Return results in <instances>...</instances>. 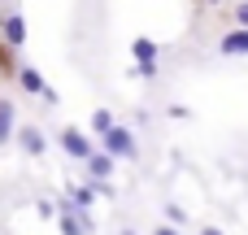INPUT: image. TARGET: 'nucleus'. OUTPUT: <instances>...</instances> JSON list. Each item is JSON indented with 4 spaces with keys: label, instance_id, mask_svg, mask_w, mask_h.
<instances>
[{
    "label": "nucleus",
    "instance_id": "1",
    "mask_svg": "<svg viewBox=\"0 0 248 235\" xmlns=\"http://www.w3.org/2000/svg\"><path fill=\"white\" fill-rule=\"evenodd\" d=\"M100 148H105L113 161H118V157H122V161H135V157H140V144H135L131 126H122V122H113L109 131H100Z\"/></svg>",
    "mask_w": 248,
    "mask_h": 235
},
{
    "label": "nucleus",
    "instance_id": "2",
    "mask_svg": "<svg viewBox=\"0 0 248 235\" xmlns=\"http://www.w3.org/2000/svg\"><path fill=\"white\" fill-rule=\"evenodd\" d=\"M61 148H65V157H74V161H83L96 144H92V135H83L78 126H65L61 131Z\"/></svg>",
    "mask_w": 248,
    "mask_h": 235
},
{
    "label": "nucleus",
    "instance_id": "3",
    "mask_svg": "<svg viewBox=\"0 0 248 235\" xmlns=\"http://www.w3.org/2000/svg\"><path fill=\"white\" fill-rule=\"evenodd\" d=\"M83 170H87V179H92V183H105V179L113 174V157H109L105 148H100V153L92 148V153L83 157Z\"/></svg>",
    "mask_w": 248,
    "mask_h": 235
},
{
    "label": "nucleus",
    "instance_id": "4",
    "mask_svg": "<svg viewBox=\"0 0 248 235\" xmlns=\"http://www.w3.org/2000/svg\"><path fill=\"white\" fill-rule=\"evenodd\" d=\"M17 144H22L26 157H44V153H48V140H44L39 126H17Z\"/></svg>",
    "mask_w": 248,
    "mask_h": 235
},
{
    "label": "nucleus",
    "instance_id": "5",
    "mask_svg": "<svg viewBox=\"0 0 248 235\" xmlns=\"http://www.w3.org/2000/svg\"><path fill=\"white\" fill-rule=\"evenodd\" d=\"M218 52L222 57H248V26H235L231 35L218 39Z\"/></svg>",
    "mask_w": 248,
    "mask_h": 235
},
{
    "label": "nucleus",
    "instance_id": "6",
    "mask_svg": "<svg viewBox=\"0 0 248 235\" xmlns=\"http://www.w3.org/2000/svg\"><path fill=\"white\" fill-rule=\"evenodd\" d=\"M4 44H9V48H22V44H26V22H22V13H9V17H4Z\"/></svg>",
    "mask_w": 248,
    "mask_h": 235
},
{
    "label": "nucleus",
    "instance_id": "7",
    "mask_svg": "<svg viewBox=\"0 0 248 235\" xmlns=\"http://www.w3.org/2000/svg\"><path fill=\"white\" fill-rule=\"evenodd\" d=\"M17 83H22V92H31V96L44 92V74H39L35 65H17Z\"/></svg>",
    "mask_w": 248,
    "mask_h": 235
},
{
    "label": "nucleus",
    "instance_id": "8",
    "mask_svg": "<svg viewBox=\"0 0 248 235\" xmlns=\"http://www.w3.org/2000/svg\"><path fill=\"white\" fill-rule=\"evenodd\" d=\"M70 201H74L78 209H92V205H96V183H74V188H70Z\"/></svg>",
    "mask_w": 248,
    "mask_h": 235
},
{
    "label": "nucleus",
    "instance_id": "9",
    "mask_svg": "<svg viewBox=\"0 0 248 235\" xmlns=\"http://www.w3.org/2000/svg\"><path fill=\"white\" fill-rule=\"evenodd\" d=\"M13 140V100H0V144Z\"/></svg>",
    "mask_w": 248,
    "mask_h": 235
},
{
    "label": "nucleus",
    "instance_id": "10",
    "mask_svg": "<svg viewBox=\"0 0 248 235\" xmlns=\"http://www.w3.org/2000/svg\"><path fill=\"white\" fill-rule=\"evenodd\" d=\"M131 52H135V61H153L161 48H157V39H135V44H131Z\"/></svg>",
    "mask_w": 248,
    "mask_h": 235
},
{
    "label": "nucleus",
    "instance_id": "11",
    "mask_svg": "<svg viewBox=\"0 0 248 235\" xmlns=\"http://www.w3.org/2000/svg\"><path fill=\"white\" fill-rule=\"evenodd\" d=\"M166 222H170L174 231H187V227H192V222H187V214H183L179 205H166Z\"/></svg>",
    "mask_w": 248,
    "mask_h": 235
},
{
    "label": "nucleus",
    "instance_id": "12",
    "mask_svg": "<svg viewBox=\"0 0 248 235\" xmlns=\"http://www.w3.org/2000/svg\"><path fill=\"white\" fill-rule=\"evenodd\" d=\"M153 74H157V57H153V61H135V65H131V78H153Z\"/></svg>",
    "mask_w": 248,
    "mask_h": 235
},
{
    "label": "nucleus",
    "instance_id": "13",
    "mask_svg": "<svg viewBox=\"0 0 248 235\" xmlns=\"http://www.w3.org/2000/svg\"><path fill=\"white\" fill-rule=\"evenodd\" d=\"M109 126H113V113H109V109H96V113H92V131L100 135V131H109Z\"/></svg>",
    "mask_w": 248,
    "mask_h": 235
},
{
    "label": "nucleus",
    "instance_id": "14",
    "mask_svg": "<svg viewBox=\"0 0 248 235\" xmlns=\"http://www.w3.org/2000/svg\"><path fill=\"white\" fill-rule=\"evenodd\" d=\"M39 100H44V105H61V96H57V92H52L48 83H44V92H39Z\"/></svg>",
    "mask_w": 248,
    "mask_h": 235
},
{
    "label": "nucleus",
    "instance_id": "15",
    "mask_svg": "<svg viewBox=\"0 0 248 235\" xmlns=\"http://www.w3.org/2000/svg\"><path fill=\"white\" fill-rule=\"evenodd\" d=\"M35 209H39V218H44V222H48V218H52V214H57V205H52V201H39V205H35Z\"/></svg>",
    "mask_w": 248,
    "mask_h": 235
},
{
    "label": "nucleus",
    "instance_id": "16",
    "mask_svg": "<svg viewBox=\"0 0 248 235\" xmlns=\"http://www.w3.org/2000/svg\"><path fill=\"white\" fill-rule=\"evenodd\" d=\"M235 22H240V26H248V0L240 4V9H235Z\"/></svg>",
    "mask_w": 248,
    "mask_h": 235
},
{
    "label": "nucleus",
    "instance_id": "17",
    "mask_svg": "<svg viewBox=\"0 0 248 235\" xmlns=\"http://www.w3.org/2000/svg\"><path fill=\"white\" fill-rule=\"evenodd\" d=\"M209 4H222V0H209Z\"/></svg>",
    "mask_w": 248,
    "mask_h": 235
}]
</instances>
